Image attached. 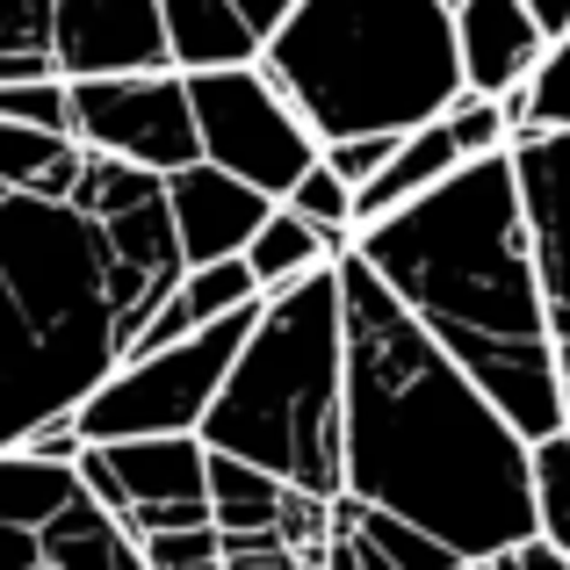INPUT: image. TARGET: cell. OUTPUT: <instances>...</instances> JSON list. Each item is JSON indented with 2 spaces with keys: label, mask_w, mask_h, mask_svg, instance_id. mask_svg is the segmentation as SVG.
Listing matches in <instances>:
<instances>
[{
  "label": "cell",
  "mask_w": 570,
  "mask_h": 570,
  "mask_svg": "<svg viewBox=\"0 0 570 570\" xmlns=\"http://www.w3.org/2000/svg\"><path fill=\"white\" fill-rule=\"evenodd\" d=\"M347 311V499L404 513L462 563H491L534 534L528 433L484 397V383L390 296L362 253H340Z\"/></svg>",
  "instance_id": "obj_1"
},
{
  "label": "cell",
  "mask_w": 570,
  "mask_h": 570,
  "mask_svg": "<svg viewBox=\"0 0 570 570\" xmlns=\"http://www.w3.org/2000/svg\"><path fill=\"white\" fill-rule=\"evenodd\" d=\"M462 570H484V563H462Z\"/></svg>",
  "instance_id": "obj_35"
},
{
  "label": "cell",
  "mask_w": 570,
  "mask_h": 570,
  "mask_svg": "<svg viewBox=\"0 0 570 570\" xmlns=\"http://www.w3.org/2000/svg\"><path fill=\"white\" fill-rule=\"evenodd\" d=\"M145 570H224V528L195 520V528L145 534Z\"/></svg>",
  "instance_id": "obj_26"
},
{
  "label": "cell",
  "mask_w": 570,
  "mask_h": 570,
  "mask_svg": "<svg viewBox=\"0 0 570 570\" xmlns=\"http://www.w3.org/2000/svg\"><path fill=\"white\" fill-rule=\"evenodd\" d=\"M261 66L325 145L419 130L462 95L448 0H296L267 29Z\"/></svg>",
  "instance_id": "obj_4"
},
{
  "label": "cell",
  "mask_w": 570,
  "mask_h": 570,
  "mask_svg": "<svg viewBox=\"0 0 570 570\" xmlns=\"http://www.w3.org/2000/svg\"><path fill=\"white\" fill-rule=\"evenodd\" d=\"M159 22H167V51L181 72L261 58V29L238 14V0H159Z\"/></svg>",
  "instance_id": "obj_16"
},
{
  "label": "cell",
  "mask_w": 570,
  "mask_h": 570,
  "mask_svg": "<svg viewBox=\"0 0 570 570\" xmlns=\"http://www.w3.org/2000/svg\"><path fill=\"white\" fill-rule=\"evenodd\" d=\"M167 209H174V232H181V261L203 267V261L246 253V238L267 224L275 195L238 181V174H224L217 159H195V167L167 174Z\"/></svg>",
  "instance_id": "obj_12"
},
{
  "label": "cell",
  "mask_w": 570,
  "mask_h": 570,
  "mask_svg": "<svg viewBox=\"0 0 570 570\" xmlns=\"http://www.w3.org/2000/svg\"><path fill=\"white\" fill-rule=\"evenodd\" d=\"M51 72H66L58 51H0V80H51Z\"/></svg>",
  "instance_id": "obj_30"
},
{
  "label": "cell",
  "mask_w": 570,
  "mask_h": 570,
  "mask_svg": "<svg viewBox=\"0 0 570 570\" xmlns=\"http://www.w3.org/2000/svg\"><path fill=\"white\" fill-rule=\"evenodd\" d=\"M282 499H289V484H282L275 470H261V462H246V455H217V448H209V520H217L224 534L275 528Z\"/></svg>",
  "instance_id": "obj_20"
},
{
  "label": "cell",
  "mask_w": 570,
  "mask_h": 570,
  "mask_svg": "<svg viewBox=\"0 0 570 570\" xmlns=\"http://www.w3.org/2000/svg\"><path fill=\"white\" fill-rule=\"evenodd\" d=\"M441 124H448V138H455L462 159H499V153L520 145V124H513V101L505 95H470V87H462L441 109Z\"/></svg>",
  "instance_id": "obj_22"
},
{
  "label": "cell",
  "mask_w": 570,
  "mask_h": 570,
  "mask_svg": "<svg viewBox=\"0 0 570 570\" xmlns=\"http://www.w3.org/2000/svg\"><path fill=\"white\" fill-rule=\"evenodd\" d=\"M347 311H340V267L261 296L246 340L232 354L203 441L217 455H246L282 484L340 499L347 491Z\"/></svg>",
  "instance_id": "obj_3"
},
{
  "label": "cell",
  "mask_w": 570,
  "mask_h": 570,
  "mask_svg": "<svg viewBox=\"0 0 570 570\" xmlns=\"http://www.w3.org/2000/svg\"><path fill=\"white\" fill-rule=\"evenodd\" d=\"M37 549L51 570H145V542L130 534V520L109 513L87 484L37 528Z\"/></svg>",
  "instance_id": "obj_14"
},
{
  "label": "cell",
  "mask_w": 570,
  "mask_h": 570,
  "mask_svg": "<svg viewBox=\"0 0 570 570\" xmlns=\"http://www.w3.org/2000/svg\"><path fill=\"white\" fill-rule=\"evenodd\" d=\"M51 51L66 66V80L174 66L159 0H51Z\"/></svg>",
  "instance_id": "obj_10"
},
{
  "label": "cell",
  "mask_w": 570,
  "mask_h": 570,
  "mask_svg": "<svg viewBox=\"0 0 570 570\" xmlns=\"http://www.w3.org/2000/svg\"><path fill=\"white\" fill-rule=\"evenodd\" d=\"M534 14H542V29L549 37H570V0H528Z\"/></svg>",
  "instance_id": "obj_32"
},
{
  "label": "cell",
  "mask_w": 570,
  "mask_h": 570,
  "mask_svg": "<svg viewBox=\"0 0 570 570\" xmlns=\"http://www.w3.org/2000/svg\"><path fill=\"white\" fill-rule=\"evenodd\" d=\"M0 51H51V0H0Z\"/></svg>",
  "instance_id": "obj_28"
},
{
  "label": "cell",
  "mask_w": 570,
  "mask_h": 570,
  "mask_svg": "<svg viewBox=\"0 0 570 570\" xmlns=\"http://www.w3.org/2000/svg\"><path fill=\"white\" fill-rule=\"evenodd\" d=\"M340 253H347V246H340L333 232H318L311 217H296L289 203H275L267 224L246 238V267H253V282H261L267 296L289 289V282H304V275H318V267H333Z\"/></svg>",
  "instance_id": "obj_17"
},
{
  "label": "cell",
  "mask_w": 570,
  "mask_h": 570,
  "mask_svg": "<svg viewBox=\"0 0 570 570\" xmlns=\"http://www.w3.org/2000/svg\"><path fill=\"white\" fill-rule=\"evenodd\" d=\"M95 390H101V376L72 362V354L22 311L14 282L0 275V448H22L37 426L80 412Z\"/></svg>",
  "instance_id": "obj_9"
},
{
  "label": "cell",
  "mask_w": 570,
  "mask_h": 570,
  "mask_svg": "<svg viewBox=\"0 0 570 570\" xmlns=\"http://www.w3.org/2000/svg\"><path fill=\"white\" fill-rule=\"evenodd\" d=\"M261 311V304H253ZM253 311H232L217 325H195L188 340L153 354H130L116 362V376L80 404V433L87 441H138V433H203L209 404H217L224 376H232V354L246 340Z\"/></svg>",
  "instance_id": "obj_6"
},
{
  "label": "cell",
  "mask_w": 570,
  "mask_h": 570,
  "mask_svg": "<svg viewBox=\"0 0 570 570\" xmlns=\"http://www.w3.org/2000/svg\"><path fill=\"white\" fill-rule=\"evenodd\" d=\"M80 484L95 491L109 513L130 520V534L159 528H195L209 520V441L203 433H138V441H87Z\"/></svg>",
  "instance_id": "obj_8"
},
{
  "label": "cell",
  "mask_w": 570,
  "mask_h": 570,
  "mask_svg": "<svg viewBox=\"0 0 570 570\" xmlns=\"http://www.w3.org/2000/svg\"><path fill=\"white\" fill-rule=\"evenodd\" d=\"M455 167H462V153H455V138H448V124L433 116V124L404 130V138H397V153L383 159V174H376V181H362V188H354V217H362V224H376V217H390V209L419 203L426 188H441ZM362 224H354V232H362Z\"/></svg>",
  "instance_id": "obj_15"
},
{
  "label": "cell",
  "mask_w": 570,
  "mask_h": 570,
  "mask_svg": "<svg viewBox=\"0 0 570 570\" xmlns=\"http://www.w3.org/2000/svg\"><path fill=\"white\" fill-rule=\"evenodd\" d=\"M520 174V209H528V246L534 275L549 296V325L570 340V130H528L513 145Z\"/></svg>",
  "instance_id": "obj_11"
},
{
  "label": "cell",
  "mask_w": 570,
  "mask_h": 570,
  "mask_svg": "<svg viewBox=\"0 0 570 570\" xmlns=\"http://www.w3.org/2000/svg\"><path fill=\"white\" fill-rule=\"evenodd\" d=\"M484 570H570V549H557L549 534H528V542H513V549H499Z\"/></svg>",
  "instance_id": "obj_29"
},
{
  "label": "cell",
  "mask_w": 570,
  "mask_h": 570,
  "mask_svg": "<svg viewBox=\"0 0 570 570\" xmlns=\"http://www.w3.org/2000/svg\"><path fill=\"white\" fill-rule=\"evenodd\" d=\"M505 101H513L520 138H528V130H570V37L549 43L542 66H534V80L520 87V95H505Z\"/></svg>",
  "instance_id": "obj_23"
},
{
  "label": "cell",
  "mask_w": 570,
  "mask_h": 570,
  "mask_svg": "<svg viewBox=\"0 0 570 570\" xmlns=\"http://www.w3.org/2000/svg\"><path fill=\"white\" fill-rule=\"evenodd\" d=\"M528 484H534V534L570 549V426L528 441Z\"/></svg>",
  "instance_id": "obj_21"
},
{
  "label": "cell",
  "mask_w": 570,
  "mask_h": 570,
  "mask_svg": "<svg viewBox=\"0 0 570 570\" xmlns=\"http://www.w3.org/2000/svg\"><path fill=\"white\" fill-rule=\"evenodd\" d=\"M0 116L72 138V80L66 72H51V80H0Z\"/></svg>",
  "instance_id": "obj_25"
},
{
  "label": "cell",
  "mask_w": 570,
  "mask_h": 570,
  "mask_svg": "<svg viewBox=\"0 0 570 570\" xmlns=\"http://www.w3.org/2000/svg\"><path fill=\"white\" fill-rule=\"evenodd\" d=\"M282 203H289L296 217H311L318 232H333L340 246H354V224H362V217H354V181H340V174L325 167V153H318V167H311L304 181L282 195Z\"/></svg>",
  "instance_id": "obj_24"
},
{
  "label": "cell",
  "mask_w": 570,
  "mask_h": 570,
  "mask_svg": "<svg viewBox=\"0 0 570 570\" xmlns=\"http://www.w3.org/2000/svg\"><path fill=\"white\" fill-rule=\"evenodd\" d=\"M354 253L404 311L484 383V397L528 441L563 426L557 325L534 275L513 153L462 159L441 188L354 232Z\"/></svg>",
  "instance_id": "obj_2"
},
{
  "label": "cell",
  "mask_w": 570,
  "mask_h": 570,
  "mask_svg": "<svg viewBox=\"0 0 570 570\" xmlns=\"http://www.w3.org/2000/svg\"><path fill=\"white\" fill-rule=\"evenodd\" d=\"M29 570H51V563H29Z\"/></svg>",
  "instance_id": "obj_34"
},
{
  "label": "cell",
  "mask_w": 570,
  "mask_h": 570,
  "mask_svg": "<svg viewBox=\"0 0 570 570\" xmlns=\"http://www.w3.org/2000/svg\"><path fill=\"white\" fill-rule=\"evenodd\" d=\"M72 138L80 153H109L130 167H195L203 138H195V101L181 66H138V72H87L72 80Z\"/></svg>",
  "instance_id": "obj_7"
},
{
  "label": "cell",
  "mask_w": 570,
  "mask_h": 570,
  "mask_svg": "<svg viewBox=\"0 0 570 570\" xmlns=\"http://www.w3.org/2000/svg\"><path fill=\"white\" fill-rule=\"evenodd\" d=\"M80 491V462L37 455V448H0V520L37 534L58 505Z\"/></svg>",
  "instance_id": "obj_18"
},
{
  "label": "cell",
  "mask_w": 570,
  "mask_h": 570,
  "mask_svg": "<svg viewBox=\"0 0 570 570\" xmlns=\"http://www.w3.org/2000/svg\"><path fill=\"white\" fill-rule=\"evenodd\" d=\"M455 8V58L470 95H520L557 37L528 0H448Z\"/></svg>",
  "instance_id": "obj_13"
},
{
  "label": "cell",
  "mask_w": 570,
  "mask_h": 570,
  "mask_svg": "<svg viewBox=\"0 0 570 570\" xmlns=\"http://www.w3.org/2000/svg\"><path fill=\"white\" fill-rule=\"evenodd\" d=\"M80 138H58V130L14 124L0 116V188H37V195H72L80 181Z\"/></svg>",
  "instance_id": "obj_19"
},
{
  "label": "cell",
  "mask_w": 570,
  "mask_h": 570,
  "mask_svg": "<svg viewBox=\"0 0 570 570\" xmlns=\"http://www.w3.org/2000/svg\"><path fill=\"white\" fill-rule=\"evenodd\" d=\"M289 8H296V0H238V14H246V22L261 29V43H267V29H275Z\"/></svg>",
  "instance_id": "obj_31"
},
{
  "label": "cell",
  "mask_w": 570,
  "mask_h": 570,
  "mask_svg": "<svg viewBox=\"0 0 570 570\" xmlns=\"http://www.w3.org/2000/svg\"><path fill=\"white\" fill-rule=\"evenodd\" d=\"M557 368H563V426H570V340H557Z\"/></svg>",
  "instance_id": "obj_33"
},
{
  "label": "cell",
  "mask_w": 570,
  "mask_h": 570,
  "mask_svg": "<svg viewBox=\"0 0 570 570\" xmlns=\"http://www.w3.org/2000/svg\"><path fill=\"white\" fill-rule=\"evenodd\" d=\"M188 101H195L203 159H217L224 174L267 188L275 203L304 181V174L318 167V153H325V138L304 124V109L275 87V72H267L261 58L188 72Z\"/></svg>",
  "instance_id": "obj_5"
},
{
  "label": "cell",
  "mask_w": 570,
  "mask_h": 570,
  "mask_svg": "<svg viewBox=\"0 0 570 570\" xmlns=\"http://www.w3.org/2000/svg\"><path fill=\"white\" fill-rule=\"evenodd\" d=\"M397 138H404V130H362V138H333V145H325V167H333L340 181L362 188V181H376V174H383V159L397 153Z\"/></svg>",
  "instance_id": "obj_27"
}]
</instances>
